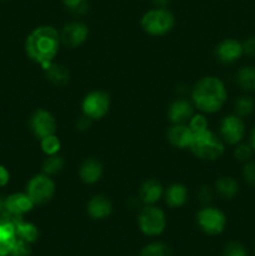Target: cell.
Masks as SVG:
<instances>
[{
    "mask_svg": "<svg viewBox=\"0 0 255 256\" xmlns=\"http://www.w3.org/2000/svg\"><path fill=\"white\" fill-rule=\"evenodd\" d=\"M189 149L200 159L215 160L224 152V140L209 129L192 132Z\"/></svg>",
    "mask_w": 255,
    "mask_h": 256,
    "instance_id": "obj_3",
    "label": "cell"
},
{
    "mask_svg": "<svg viewBox=\"0 0 255 256\" xmlns=\"http://www.w3.org/2000/svg\"><path fill=\"white\" fill-rule=\"evenodd\" d=\"M198 224L206 234L218 235L226 226L225 214L215 208H204L198 212Z\"/></svg>",
    "mask_w": 255,
    "mask_h": 256,
    "instance_id": "obj_8",
    "label": "cell"
},
{
    "mask_svg": "<svg viewBox=\"0 0 255 256\" xmlns=\"http://www.w3.org/2000/svg\"><path fill=\"white\" fill-rule=\"evenodd\" d=\"M245 132L246 129H245L244 120L236 114L225 116L220 125L222 139L230 145H236L242 142L245 136Z\"/></svg>",
    "mask_w": 255,
    "mask_h": 256,
    "instance_id": "obj_10",
    "label": "cell"
},
{
    "mask_svg": "<svg viewBox=\"0 0 255 256\" xmlns=\"http://www.w3.org/2000/svg\"><path fill=\"white\" fill-rule=\"evenodd\" d=\"M168 116L172 124H186L192 118V104L182 99L175 100L169 106Z\"/></svg>",
    "mask_w": 255,
    "mask_h": 256,
    "instance_id": "obj_15",
    "label": "cell"
},
{
    "mask_svg": "<svg viewBox=\"0 0 255 256\" xmlns=\"http://www.w3.org/2000/svg\"><path fill=\"white\" fill-rule=\"evenodd\" d=\"M235 114L240 118L249 116L255 109V102L252 100V98L244 95V96L238 98L236 102H235Z\"/></svg>",
    "mask_w": 255,
    "mask_h": 256,
    "instance_id": "obj_25",
    "label": "cell"
},
{
    "mask_svg": "<svg viewBox=\"0 0 255 256\" xmlns=\"http://www.w3.org/2000/svg\"><path fill=\"white\" fill-rule=\"evenodd\" d=\"M64 168V159L58 154L48 155V159L42 164V172L45 175H54L62 172Z\"/></svg>",
    "mask_w": 255,
    "mask_h": 256,
    "instance_id": "obj_26",
    "label": "cell"
},
{
    "mask_svg": "<svg viewBox=\"0 0 255 256\" xmlns=\"http://www.w3.org/2000/svg\"><path fill=\"white\" fill-rule=\"evenodd\" d=\"M242 44V52L248 56L255 58V36H250Z\"/></svg>",
    "mask_w": 255,
    "mask_h": 256,
    "instance_id": "obj_35",
    "label": "cell"
},
{
    "mask_svg": "<svg viewBox=\"0 0 255 256\" xmlns=\"http://www.w3.org/2000/svg\"><path fill=\"white\" fill-rule=\"evenodd\" d=\"M26 194L35 205H42L50 202L55 194V184L49 175H35L30 179L26 186Z\"/></svg>",
    "mask_w": 255,
    "mask_h": 256,
    "instance_id": "obj_6",
    "label": "cell"
},
{
    "mask_svg": "<svg viewBox=\"0 0 255 256\" xmlns=\"http://www.w3.org/2000/svg\"><path fill=\"white\" fill-rule=\"evenodd\" d=\"M30 254H32V249H30L29 242L16 238L9 256H30Z\"/></svg>",
    "mask_w": 255,
    "mask_h": 256,
    "instance_id": "obj_31",
    "label": "cell"
},
{
    "mask_svg": "<svg viewBox=\"0 0 255 256\" xmlns=\"http://www.w3.org/2000/svg\"><path fill=\"white\" fill-rule=\"evenodd\" d=\"M112 212V204L108 198L96 195L88 202V212L92 219L102 220L109 216Z\"/></svg>",
    "mask_w": 255,
    "mask_h": 256,
    "instance_id": "obj_17",
    "label": "cell"
},
{
    "mask_svg": "<svg viewBox=\"0 0 255 256\" xmlns=\"http://www.w3.org/2000/svg\"><path fill=\"white\" fill-rule=\"evenodd\" d=\"M188 198V190L182 184H172L165 192V202L169 206L179 208L185 204Z\"/></svg>",
    "mask_w": 255,
    "mask_h": 256,
    "instance_id": "obj_20",
    "label": "cell"
},
{
    "mask_svg": "<svg viewBox=\"0 0 255 256\" xmlns=\"http://www.w3.org/2000/svg\"><path fill=\"white\" fill-rule=\"evenodd\" d=\"M79 175L82 182H86V184H94V182H99L102 175V162H98L96 159H92V158L84 160L82 164L80 165Z\"/></svg>",
    "mask_w": 255,
    "mask_h": 256,
    "instance_id": "obj_18",
    "label": "cell"
},
{
    "mask_svg": "<svg viewBox=\"0 0 255 256\" xmlns=\"http://www.w3.org/2000/svg\"><path fill=\"white\" fill-rule=\"evenodd\" d=\"M140 256H170V249L162 242H152L142 250Z\"/></svg>",
    "mask_w": 255,
    "mask_h": 256,
    "instance_id": "obj_27",
    "label": "cell"
},
{
    "mask_svg": "<svg viewBox=\"0 0 255 256\" xmlns=\"http://www.w3.org/2000/svg\"><path fill=\"white\" fill-rule=\"evenodd\" d=\"M249 144H250V146L252 148V150H254V152H255V125H254V128H252V129L250 130Z\"/></svg>",
    "mask_w": 255,
    "mask_h": 256,
    "instance_id": "obj_39",
    "label": "cell"
},
{
    "mask_svg": "<svg viewBox=\"0 0 255 256\" xmlns=\"http://www.w3.org/2000/svg\"><path fill=\"white\" fill-rule=\"evenodd\" d=\"M9 180H10L9 172H8V169L4 166V165L0 164V188L5 186V185L9 182Z\"/></svg>",
    "mask_w": 255,
    "mask_h": 256,
    "instance_id": "obj_36",
    "label": "cell"
},
{
    "mask_svg": "<svg viewBox=\"0 0 255 256\" xmlns=\"http://www.w3.org/2000/svg\"><path fill=\"white\" fill-rule=\"evenodd\" d=\"M44 70L48 80L52 82L54 85H56V86H64L69 82V70L64 65L50 62Z\"/></svg>",
    "mask_w": 255,
    "mask_h": 256,
    "instance_id": "obj_21",
    "label": "cell"
},
{
    "mask_svg": "<svg viewBox=\"0 0 255 256\" xmlns=\"http://www.w3.org/2000/svg\"><path fill=\"white\" fill-rule=\"evenodd\" d=\"M154 2L155 5H158V6H165V5L168 4V2H170V0H152Z\"/></svg>",
    "mask_w": 255,
    "mask_h": 256,
    "instance_id": "obj_41",
    "label": "cell"
},
{
    "mask_svg": "<svg viewBox=\"0 0 255 256\" xmlns=\"http://www.w3.org/2000/svg\"><path fill=\"white\" fill-rule=\"evenodd\" d=\"M189 128L192 132H202V130L208 129V120L202 115H192L189 122Z\"/></svg>",
    "mask_w": 255,
    "mask_h": 256,
    "instance_id": "obj_34",
    "label": "cell"
},
{
    "mask_svg": "<svg viewBox=\"0 0 255 256\" xmlns=\"http://www.w3.org/2000/svg\"><path fill=\"white\" fill-rule=\"evenodd\" d=\"M242 178L248 185L255 188V160H249L242 166Z\"/></svg>",
    "mask_w": 255,
    "mask_h": 256,
    "instance_id": "obj_32",
    "label": "cell"
},
{
    "mask_svg": "<svg viewBox=\"0 0 255 256\" xmlns=\"http://www.w3.org/2000/svg\"><path fill=\"white\" fill-rule=\"evenodd\" d=\"M40 145H42V152L46 155L58 154V152L60 150V140L55 136V134L40 140Z\"/></svg>",
    "mask_w": 255,
    "mask_h": 256,
    "instance_id": "obj_28",
    "label": "cell"
},
{
    "mask_svg": "<svg viewBox=\"0 0 255 256\" xmlns=\"http://www.w3.org/2000/svg\"><path fill=\"white\" fill-rule=\"evenodd\" d=\"M82 112L92 120L102 119L110 108V98L105 92H92L82 100Z\"/></svg>",
    "mask_w": 255,
    "mask_h": 256,
    "instance_id": "obj_7",
    "label": "cell"
},
{
    "mask_svg": "<svg viewBox=\"0 0 255 256\" xmlns=\"http://www.w3.org/2000/svg\"><path fill=\"white\" fill-rule=\"evenodd\" d=\"M215 55L224 64H232L244 55L242 44L235 39H225L216 46Z\"/></svg>",
    "mask_w": 255,
    "mask_h": 256,
    "instance_id": "obj_14",
    "label": "cell"
},
{
    "mask_svg": "<svg viewBox=\"0 0 255 256\" xmlns=\"http://www.w3.org/2000/svg\"><path fill=\"white\" fill-rule=\"evenodd\" d=\"M30 130L38 139H44L56 132V122L48 110L38 109L32 114L29 120Z\"/></svg>",
    "mask_w": 255,
    "mask_h": 256,
    "instance_id": "obj_9",
    "label": "cell"
},
{
    "mask_svg": "<svg viewBox=\"0 0 255 256\" xmlns=\"http://www.w3.org/2000/svg\"><path fill=\"white\" fill-rule=\"evenodd\" d=\"M164 194V190H162V184L156 180H148L140 188L139 196L144 204L146 205H152L156 202H159L160 198Z\"/></svg>",
    "mask_w": 255,
    "mask_h": 256,
    "instance_id": "obj_19",
    "label": "cell"
},
{
    "mask_svg": "<svg viewBox=\"0 0 255 256\" xmlns=\"http://www.w3.org/2000/svg\"><path fill=\"white\" fill-rule=\"evenodd\" d=\"M68 10L78 15L85 14L89 10V2L88 0H62Z\"/></svg>",
    "mask_w": 255,
    "mask_h": 256,
    "instance_id": "obj_30",
    "label": "cell"
},
{
    "mask_svg": "<svg viewBox=\"0 0 255 256\" xmlns=\"http://www.w3.org/2000/svg\"><path fill=\"white\" fill-rule=\"evenodd\" d=\"M6 214V209H5V199L0 198V218H4Z\"/></svg>",
    "mask_w": 255,
    "mask_h": 256,
    "instance_id": "obj_40",
    "label": "cell"
},
{
    "mask_svg": "<svg viewBox=\"0 0 255 256\" xmlns=\"http://www.w3.org/2000/svg\"><path fill=\"white\" fill-rule=\"evenodd\" d=\"M59 42L60 36L56 30L49 25H44L34 29L28 35L25 50L32 62L45 69L58 54Z\"/></svg>",
    "mask_w": 255,
    "mask_h": 256,
    "instance_id": "obj_1",
    "label": "cell"
},
{
    "mask_svg": "<svg viewBox=\"0 0 255 256\" xmlns=\"http://www.w3.org/2000/svg\"><path fill=\"white\" fill-rule=\"evenodd\" d=\"M89 29L82 22H72L62 28L60 40L68 48H76L86 40Z\"/></svg>",
    "mask_w": 255,
    "mask_h": 256,
    "instance_id": "obj_11",
    "label": "cell"
},
{
    "mask_svg": "<svg viewBox=\"0 0 255 256\" xmlns=\"http://www.w3.org/2000/svg\"><path fill=\"white\" fill-rule=\"evenodd\" d=\"M166 219L165 214L162 209L154 206V205H148L142 209L139 215V226L140 230L148 236H156L160 235L165 229Z\"/></svg>",
    "mask_w": 255,
    "mask_h": 256,
    "instance_id": "obj_5",
    "label": "cell"
},
{
    "mask_svg": "<svg viewBox=\"0 0 255 256\" xmlns=\"http://www.w3.org/2000/svg\"><path fill=\"white\" fill-rule=\"evenodd\" d=\"M194 105L202 112H216L225 104L228 98L224 82L215 76H205L198 82L192 90Z\"/></svg>",
    "mask_w": 255,
    "mask_h": 256,
    "instance_id": "obj_2",
    "label": "cell"
},
{
    "mask_svg": "<svg viewBox=\"0 0 255 256\" xmlns=\"http://www.w3.org/2000/svg\"><path fill=\"white\" fill-rule=\"evenodd\" d=\"M174 15L165 8H156L145 12L142 18V28L148 34L160 36L169 32L174 26Z\"/></svg>",
    "mask_w": 255,
    "mask_h": 256,
    "instance_id": "obj_4",
    "label": "cell"
},
{
    "mask_svg": "<svg viewBox=\"0 0 255 256\" xmlns=\"http://www.w3.org/2000/svg\"><path fill=\"white\" fill-rule=\"evenodd\" d=\"M236 82L248 92H255V66H242L236 74Z\"/></svg>",
    "mask_w": 255,
    "mask_h": 256,
    "instance_id": "obj_23",
    "label": "cell"
},
{
    "mask_svg": "<svg viewBox=\"0 0 255 256\" xmlns=\"http://www.w3.org/2000/svg\"><path fill=\"white\" fill-rule=\"evenodd\" d=\"M15 234L16 238L20 240H24V242H34L35 240L39 236V232H38V228L35 226L32 222H26L22 219H18L15 222Z\"/></svg>",
    "mask_w": 255,
    "mask_h": 256,
    "instance_id": "obj_22",
    "label": "cell"
},
{
    "mask_svg": "<svg viewBox=\"0 0 255 256\" xmlns=\"http://www.w3.org/2000/svg\"><path fill=\"white\" fill-rule=\"evenodd\" d=\"M192 139V132L189 128V125L174 124L168 130V140L175 148H179V149L189 148Z\"/></svg>",
    "mask_w": 255,
    "mask_h": 256,
    "instance_id": "obj_16",
    "label": "cell"
},
{
    "mask_svg": "<svg viewBox=\"0 0 255 256\" xmlns=\"http://www.w3.org/2000/svg\"><path fill=\"white\" fill-rule=\"evenodd\" d=\"M2 2H4V0H2Z\"/></svg>",
    "mask_w": 255,
    "mask_h": 256,
    "instance_id": "obj_42",
    "label": "cell"
},
{
    "mask_svg": "<svg viewBox=\"0 0 255 256\" xmlns=\"http://www.w3.org/2000/svg\"><path fill=\"white\" fill-rule=\"evenodd\" d=\"M224 256H248V252L242 244L238 242H232L225 246Z\"/></svg>",
    "mask_w": 255,
    "mask_h": 256,
    "instance_id": "obj_33",
    "label": "cell"
},
{
    "mask_svg": "<svg viewBox=\"0 0 255 256\" xmlns=\"http://www.w3.org/2000/svg\"><path fill=\"white\" fill-rule=\"evenodd\" d=\"M22 218H12L6 215L0 218V256H9L12 249L16 234H15V222Z\"/></svg>",
    "mask_w": 255,
    "mask_h": 256,
    "instance_id": "obj_12",
    "label": "cell"
},
{
    "mask_svg": "<svg viewBox=\"0 0 255 256\" xmlns=\"http://www.w3.org/2000/svg\"><path fill=\"white\" fill-rule=\"evenodd\" d=\"M90 122H92V119H90V118H88L86 115H82V116L78 120L76 125L80 130H86V129H89Z\"/></svg>",
    "mask_w": 255,
    "mask_h": 256,
    "instance_id": "obj_38",
    "label": "cell"
},
{
    "mask_svg": "<svg viewBox=\"0 0 255 256\" xmlns=\"http://www.w3.org/2000/svg\"><path fill=\"white\" fill-rule=\"evenodd\" d=\"M199 196H200V200H202V202H210V200H212V192H210L209 188L204 186V188H202V189H200Z\"/></svg>",
    "mask_w": 255,
    "mask_h": 256,
    "instance_id": "obj_37",
    "label": "cell"
},
{
    "mask_svg": "<svg viewBox=\"0 0 255 256\" xmlns=\"http://www.w3.org/2000/svg\"><path fill=\"white\" fill-rule=\"evenodd\" d=\"M34 202L30 199L26 192H15L9 195L5 199V209L6 214L12 218H22L26 212H32L34 208Z\"/></svg>",
    "mask_w": 255,
    "mask_h": 256,
    "instance_id": "obj_13",
    "label": "cell"
},
{
    "mask_svg": "<svg viewBox=\"0 0 255 256\" xmlns=\"http://www.w3.org/2000/svg\"><path fill=\"white\" fill-rule=\"evenodd\" d=\"M218 192L225 199H232L239 192V184L230 176H222L215 182Z\"/></svg>",
    "mask_w": 255,
    "mask_h": 256,
    "instance_id": "obj_24",
    "label": "cell"
},
{
    "mask_svg": "<svg viewBox=\"0 0 255 256\" xmlns=\"http://www.w3.org/2000/svg\"><path fill=\"white\" fill-rule=\"evenodd\" d=\"M252 154H254V150L250 146L249 142H239L234 150V156L239 162H249V160H252Z\"/></svg>",
    "mask_w": 255,
    "mask_h": 256,
    "instance_id": "obj_29",
    "label": "cell"
}]
</instances>
